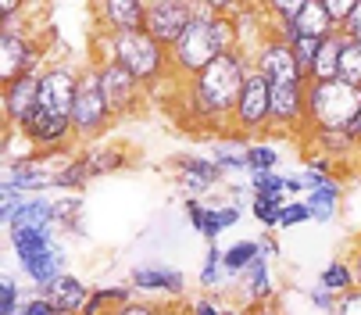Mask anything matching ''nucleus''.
<instances>
[{
  "label": "nucleus",
  "instance_id": "393cba45",
  "mask_svg": "<svg viewBox=\"0 0 361 315\" xmlns=\"http://www.w3.org/2000/svg\"><path fill=\"white\" fill-rule=\"evenodd\" d=\"M343 43H347V36H343L340 29L329 32V36L319 43L315 69H312V79H307V83H333V79H340V54H343Z\"/></svg>",
  "mask_w": 361,
  "mask_h": 315
},
{
  "label": "nucleus",
  "instance_id": "79ce46f5",
  "mask_svg": "<svg viewBox=\"0 0 361 315\" xmlns=\"http://www.w3.org/2000/svg\"><path fill=\"white\" fill-rule=\"evenodd\" d=\"M115 315H172V308H161L158 301H147V297H136L129 304H122Z\"/></svg>",
  "mask_w": 361,
  "mask_h": 315
},
{
  "label": "nucleus",
  "instance_id": "ea45409f",
  "mask_svg": "<svg viewBox=\"0 0 361 315\" xmlns=\"http://www.w3.org/2000/svg\"><path fill=\"white\" fill-rule=\"evenodd\" d=\"M186 315H229V304L219 294H197L186 304Z\"/></svg>",
  "mask_w": 361,
  "mask_h": 315
},
{
  "label": "nucleus",
  "instance_id": "c85d7f7f",
  "mask_svg": "<svg viewBox=\"0 0 361 315\" xmlns=\"http://www.w3.org/2000/svg\"><path fill=\"white\" fill-rule=\"evenodd\" d=\"M247 143L250 140H240V136H219V140H212L208 158L222 172H247Z\"/></svg>",
  "mask_w": 361,
  "mask_h": 315
},
{
  "label": "nucleus",
  "instance_id": "a211bd4d",
  "mask_svg": "<svg viewBox=\"0 0 361 315\" xmlns=\"http://www.w3.org/2000/svg\"><path fill=\"white\" fill-rule=\"evenodd\" d=\"M93 15H97L100 36H122V32L143 29L147 4L143 0H100V4H93Z\"/></svg>",
  "mask_w": 361,
  "mask_h": 315
},
{
  "label": "nucleus",
  "instance_id": "f3484780",
  "mask_svg": "<svg viewBox=\"0 0 361 315\" xmlns=\"http://www.w3.org/2000/svg\"><path fill=\"white\" fill-rule=\"evenodd\" d=\"M186 219L193 226V233H200L208 244H219V237L233 226H240L243 212L236 204H204V201H193L186 197Z\"/></svg>",
  "mask_w": 361,
  "mask_h": 315
},
{
  "label": "nucleus",
  "instance_id": "bb28decb",
  "mask_svg": "<svg viewBox=\"0 0 361 315\" xmlns=\"http://www.w3.org/2000/svg\"><path fill=\"white\" fill-rule=\"evenodd\" d=\"M222 251L219 244H208V251H204V261H200V290L204 294H219V290H233V276L226 273L222 266Z\"/></svg>",
  "mask_w": 361,
  "mask_h": 315
},
{
  "label": "nucleus",
  "instance_id": "a878e982",
  "mask_svg": "<svg viewBox=\"0 0 361 315\" xmlns=\"http://www.w3.org/2000/svg\"><path fill=\"white\" fill-rule=\"evenodd\" d=\"M129 301H136V290L129 283H104V287H93L90 304H86L82 315H115Z\"/></svg>",
  "mask_w": 361,
  "mask_h": 315
},
{
  "label": "nucleus",
  "instance_id": "f8f14e48",
  "mask_svg": "<svg viewBox=\"0 0 361 315\" xmlns=\"http://www.w3.org/2000/svg\"><path fill=\"white\" fill-rule=\"evenodd\" d=\"M307 83L272 86V133L269 136H304L307 140Z\"/></svg>",
  "mask_w": 361,
  "mask_h": 315
},
{
  "label": "nucleus",
  "instance_id": "72a5a7b5",
  "mask_svg": "<svg viewBox=\"0 0 361 315\" xmlns=\"http://www.w3.org/2000/svg\"><path fill=\"white\" fill-rule=\"evenodd\" d=\"M257 258H265L262 254V244L257 240H236V244H229L226 251H222V266H226V273L236 280V276H243Z\"/></svg>",
  "mask_w": 361,
  "mask_h": 315
},
{
  "label": "nucleus",
  "instance_id": "20e7f679",
  "mask_svg": "<svg viewBox=\"0 0 361 315\" xmlns=\"http://www.w3.org/2000/svg\"><path fill=\"white\" fill-rule=\"evenodd\" d=\"M361 112V90L340 79L307 83V129H350Z\"/></svg>",
  "mask_w": 361,
  "mask_h": 315
},
{
  "label": "nucleus",
  "instance_id": "5701e85b",
  "mask_svg": "<svg viewBox=\"0 0 361 315\" xmlns=\"http://www.w3.org/2000/svg\"><path fill=\"white\" fill-rule=\"evenodd\" d=\"M36 294H43L47 301H54L61 315H82V311H86V304H90V294H93V287H90L86 280H79V276L65 273V276H58L54 283L39 287Z\"/></svg>",
  "mask_w": 361,
  "mask_h": 315
},
{
  "label": "nucleus",
  "instance_id": "4be33fe9",
  "mask_svg": "<svg viewBox=\"0 0 361 315\" xmlns=\"http://www.w3.org/2000/svg\"><path fill=\"white\" fill-rule=\"evenodd\" d=\"M129 287L136 294H169V297H183L186 294V273L172 269V266H136L129 273Z\"/></svg>",
  "mask_w": 361,
  "mask_h": 315
},
{
  "label": "nucleus",
  "instance_id": "7ed1b4c3",
  "mask_svg": "<svg viewBox=\"0 0 361 315\" xmlns=\"http://www.w3.org/2000/svg\"><path fill=\"white\" fill-rule=\"evenodd\" d=\"M11 251L18 258V269L29 276L32 290L54 283L68 273V251L58 240V230H8Z\"/></svg>",
  "mask_w": 361,
  "mask_h": 315
},
{
  "label": "nucleus",
  "instance_id": "6e6552de",
  "mask_svg": "<svg viewBox=\"0 0 361 315\" xmlns=\"http://www.w3.org/2000/svg\"><path fill=\"white\" fill-rule=\"evenodd\" d=\"M272 133V83L262 72H250L243 93L236 100V112L229 122V136L240 140H262Z\"/></svg>",
  "mask_w": 361,
  "mask_h": 315
},
{
  "label": "nucleus",
  "instance_id": "f257e3e1",
  "mask_svg": "<svg viewBox=\"0 0 361 315\" xmlns=\"http://www.w3.org/2000/svg\"><path fill=\"white\" fill-rule=\"evenodd\" d=\"M254 72V58L250 50H233L222 54L219 61H212L200 76H193L190 83H183L176 90V112L186 126L204 129V133H222L229 136V122L236 112V100L243 93L247 76Z\"/></svg>",
  "mask_w": 361,
  "mask_h": 315
},
{
  "label": "nucleus",
  "instance_id": "0eeeda50",
  "mask_svg": "<svg viewBox=\"0 0 361 315\" xmlns=\"http://www.w3.org/2000/svg\"><path fill=\"white\" fill-rule=\"evenodd\" d=\"M219 58H222V47L215 36V18H193L186 25V32L179 36V43L169 50V61H172V72L179 83H190Z\"/></svg>",
  "mask_w": 361,
  "mask_h": 315
},
{
  "label": "nucleus",
  "instance_id": "de8ad7c7",
  "mask_svg": "<svg viewBox=\"0 0 361 315\" xmlns=\"http://www.w3.org/2000/svg\"><path fill=\"white\" fill-rule=\"evenodd\" d=\"M343 36H347V40H357V43H361V0H357V8H354L350 22L343 25Z\"/></svg>",
  "mask_w": 361,
  "mask_h": 315
},
{
  "label": "nucleus",
  "instance_id": "c03bdc74",
  "mask_svg": "<svg viewBox=\"0 0 361 315\" xmlns=\"http://www.w3.org/2000/svg\"><path fill=\"white\" fill-rule=\"evenodd\" d=\"M22 315H61V311H58V304H54V301H47L43 294H36V290H32V294H29V301H25V311H22Z\"/></svg>",
  "mask_w": 361,
  "mask_h": 315
},
{
  "label": "nucleus",
  "instance_id": "423d86ee",
  "mask_svg": "<svg viewBox=\"0 0 361 315\" xmlns=\"http://www.w3.org/2000/svg\"><path fill=\"white\" fill-rule=\"evenodd\" d=\"M129 165V150L122 143H90L82 150L72 154V162L65 165V172L54 179V190L61 194H82L93 179L111 176L118 169Z\"/></svg>",
  "mask_w": 361,
  "mask_h": 315
},
{
  "label": "nucleus",
  "instance_id": "9b49d317",
  "mask_svg": "<svg viewBox=\"0 0 361 315\" xmlns=\"http://www.w3.org/2000/svg\"><path fill=\"white\" fill-rule=\"evenodd\" d=\"M250 58H254V72H262L272 86H286V83H304L297 61H293V50L286 40H279L276 32H262V40H257L250 47Z\"/></svg>",
  "mask_w": 361,
  "mask_h": 315
},
{
  "label": "nucleus",
  "instance_id": "f704fd0d",
  "mask_svg": "<svg viewBox=\"0 0 361 315\" xmlns=\"http://www.w3.org/2000/svg\"><path fill=\"white\" fill-rule=\"evenodd\" d=\"M286 204V197L279 194H254L250 201V215L257 219V226H265V233H276V222H279V208Z\"/></svg>",
  "mask_w": 361,
  "mask_h": 315
},
{
  "label": "nucleus",
  "instance_id": "2f4dec72",
  "mask_svg": "<svg viewBox=\"0 0 361 315\" xmlns=\"http://www.w3.org/2000/svg\"><path fill=\"white\" fill-rule=\"evenodd\" d=\"M82 212H86V204L79 194H65L54 201V226L58 233H75V237H86L82 230Z\"/></svg>",
  "mask_w": 361,
  "mask_h": 315
},
{
  "label": "nucleus",
  "instance_id": "1a4fd4ad",
  "mask_svg": "<svg viewBox=\"0 0 361 315\" xmlns=\"http://www.w3.org/2000/svg\"><path fill=\"white\" fill-rule=\"evenodd\" d=\"M47 61V43H39L32 32H0V83H15L22 76L43 72Z\"/></svg>",
  "mask_w": 361,
  "mask_h": 315
},
{
  "label": "nucleus",
  "instance_id": "c9c22d12",
  "mask_svg": "<svg viewBox=\"0 0 361 315\" xmlns=\"http://www.w3.org/2000/svg\"><path fill=\"white\" fill-rule=\"evenodd\" d=\"M25 301H29V294L22 290V283L11 273L0 276V315H22Z\"/></svg>",
  "mask_w": 361,
  "mask_h": 315
},
{
  "label": "nucleus",
  "instance_id": "49530a36",
  "mask_svg": "<svg viewBox=\"0 0 361 315\" xmlns=\"http://www.w3.org/2000/svg\"><path fill=\"white\" fill-rule=\"evenodd\" d=\"M347 261H350L354 280H357V287H361V233L354 237V244H350V251H347Z\"/></svg>",
  "mask_w": 361,
  "mask_h": 315
},
{
  "label": "nucleus",
  "instance_id": "473e14b6",
  "mask_svg": "<svg viewBox=\"0 0 361 315\" xmlns=\"http://www.w3.org/2000/svg\"><path fill=\"white\" fill-rule=\"evenodd\" d=\"M319 287H322V290H329V294H336V297H343V294H350V290L357 287V280H354V269H350L347 254L333 258L329 266L319 273Z\"/></svg>",
  "mask_w": 361,
  "mask_h": 315
},
{
  "label": "nucleus",
  "instance_id": "f03ea898",
  "mask_svg": "<svg viewBox=\"0 0 361 315\" xmlns=\"http://www.w3.org/2000/svg\"><path fill=\"white\" fill-rule=\"evenodd\" d=\"M97 54H93V61H100V58H111V61H118L126 72H133L147 90L150 86H158V83H165L169 76L176 79V72H172V61H169V50L158 43V40H150L143 29L140 32H122V36H97Z\"/></svg>",
  "mask_w": 361,
  "mask_h": 315
},
{
  "label": "nucleus",
  "instance_id": "09e8293b",
  "mask_svg": "<svg viewBox=\"0 0 361 315\" xmlns=\"http://www.w3.org/2000/svg\"><path fill=\"white\" fill-rule=\"evenodd\" d=\"M257 244H262V254H265V258H279V240H276V233H262V237H257Z\"/></svg>",
  "mask_w": 361,
  "mask_h": 315
},
{
  "label": "nucleus",
  "instance_id": "2eb2a0df",
  "mask_svg": "<svg viewBox=\"0 0 361 315\" xmlns=\"http://www.w3.org/2000/svg\"><path fill=\"white\" fill-rule=\"evenodd\" d=\"M18 133L29 140V147H32L36 154H47V150H72V143H75L72 119L50 115V112H39V108L22 122Z\"/></svg>",
  "mask_w": 361,
  "mask_h": 315
},
{
  "label": "nucleus",
  "instance_id": "b1692460",
  "mask_svg": "<svg viewBox=\"0 0 361 315\" xmlns=\"http://www.w3.org/2000/svg\"><path fill=\"white\" fill-rule=\"evenodd\" d=\"M304 204H307V212H312V219L319 226L333 222L340 215V208H343V183L333 179V183H326V186H319L312 194H304Z\"/></svg>",
  "mask_w": 361,
  "mask_h": 315
},
{
  "label": "nucleus",
  "instance_id": "58836bf2",
  "mask_svg": "<svg viewBox=\"0 0 361 315\" xmlns=\"http://www.w3.org/2000/svg\"><path fill=\"white\" fill-rule=\"evenodd\" d=\"M304 222H312V212H307V204L304 201H286L279 208V222L276 230H293V226H304Z\"/></svg>",
  "mask_w": 361,
  "mask_h": 315
},
{
  "label": "nucleus",
  "instance_id": "a19ab883",
  "mask_svg": "<svg viewBox=\"0 0 361 315\" xmlns=\"http://www.w3.org/2000/svg\"><path fill=\"white\" fill-rule=\"evenodd\" d=\"M326 4V11H329V22L343 32V25L350 22V15H354V8H357V0H322Z\"/></svg>",
  "mask_w": 361,
  "mask_h": 315
},
{
  "label": "nucleus",
  "instance_id": "aec40b11",
  "mask_svg": "<svg viewBox=\"0 0 361 315\" xmlns=\"http://www.w3.org/2000/svg\"><path fill=\"white\" fill-rule=\"evenodd\" d=\"M39 76L43 72L22 76L0 90V100H4V129H22V122L39 108Z\"/></svg>",
  "mask_w": 361,
  "mask_h": 315
},
{
  "label": "nucleus",
  "instance_id": "6ab92c4d",
  "mask_svg": "<svg viewBox=\"0 0 361 315\" xmlns=\"http://www.w3.org/2000/svg\"><path fill=\"white\" fill-rule=\"evenodd\" d=\"M226 179V172L204 154H186V158H176V183L183 186L186 197L200 201L208 190H215L219 183Z\"/></svg>",
  "mask_w": 361,
  "mask_h": 315
},
{
  "label": "nucleus",
  "instance_id": "9d476101",
  "mask_svg": "<svg viewBox=\"0 0 361 315\" xmlns=\"http://www.w3.org/2000/svg\"><path fill=\"white\" fill-rule=\"evenodd\" d=\"M97 65V76H100V86H104V97H108V108L115 119H129V115H140L143 108V100H147V86L126 72L118 61L111 58H100L93 61Z\"/></svg>",
  "mask_w": 361,
  "mask_h": 315
},
{
  "label": "nucleus",
  "instance_id": "cd10ccee",
  "mask_svg": "<svg viewBox=\"0 0 361 315\" xmlns=\"http://www.w3.org/2000/svg\"><path fill=\"white\" fill-rule=\"evenodd\" d=\"M8 230H58L54 226V201L50 197H29L18 208V215Z\"/></svg>",
  "mask_w": 361,
  "mask_h": 315
},
{
  "label": "nucleus",
  "instance_id": "412c9836",
  "mask_svg": "<svg viewBox=\"0 0 361 315\" xmlns=\"http://www.w3.org/2000/svg\"><path fill=\"white\" fill-rule=\"evenodd\" d=\"M307 140H312L315 154L329 158V162L336 169H357L361 165V143L350 129H312L307 133Z\"/></svg>",
  "mask_w": 361,
  "mask_h": 315
},
{
  "label": "nucleus",
  "instance_id": "e433bc0d",
  "mask_svg": "<svg viewBox=\"0 0 361 315\" xmlns=\"http://www.w3.org/2000/svg\"><path fill=\"white\" fill-rule=\"evenodd\" d=\"M340 83L361 90V43H357V40H347V43H343V54H340Z\"/></svg>",
  "mask_w": 361,
  "mask_h": 315
},
{
  "label": "nucleus",
  "instance_id": "ddd939ff",
  "mask_svg": "<svg viewBox=\"0 0 361 315\" xmlns=\"http://www.w3.org/2000/svg\"><path fill=\"white\" fill-rule=\"evenodd\" d=\"M143 4H147L143 32L150 40H158L165 50H172L179 43V36L186 32V25L193 22L190 0H143Z\"/></svg>",
  "mask_w": 361,
  "mask_h": 315
},
{
  "label": "nucleus",
  "instance_id": "8fccbe9b",
  "mask_svg": "<svg viewBox=\"0 0 361 315\" xmlns=\"http://www.w3.org/2000/svg\"><path fill=\"white\" fill-rule=\"evenodd\" d=\"M247 315H283V311H279V304H262V308H254Z\"/></svg>",
  "mask_w": 361,
  "mask_h": 315
},
{
  "label": "nucleus",
  "instance_id": "5fc2aeb1",
  "mask_svg": "<svg viewBox=\"0 0 361 315\" xmlns=\"http://www.w3.org/2000/svg\"><path fill=\"white\" fill-rule=\"evenodd\" d=\"M172 311H176V308H172Z\"/></svg>",
  "mask_w": 361,
  "mask_h": 315
},
{
  "label": "nucleus",
  "instance_id": "7c9ffc66",
  "mask_svg": "<svg viewBox=\"0 0 361 315\" xmlns=\"http://www.w3.org/2000/svg\"><path fill=\"white\" fill-rule=\"evenodd\" d=\"M293 29H297V36H312V40H326L329 32H336L322 0H304V11H300Z\"/></svg>",
  "mask_w": 361,
  "mask_h": 315
},
{
  "label": "nucleus",
  "instance_id": "dca6fc26",
  "mask_svg": "<svg viewBox=\"0 0 361 315\" xmlns=\"http://www.w3.org/2000/svg\"><path fill=\"white\" fill-rule=\"evenodd\" d=\"M229 294H233V304L240 311H254L262 304H276V280H272V269H269V258H257L243 276H236Z\"/></svg>",
  "mask_w": 361,
  "mask_h": 315
},
{
  "label": "nucleus",
  "instance_id": "3c124183",
  "mask_svg": "<svg viewBox=\"0 0 361 315\" xmlns=\"http://www.w3.org/2000/svg\"><path fill=\"white\" fill-rule=\"evenodd\" d=\"M229 315H247V311H240L236 304H229Z\"/></svg>",
  "mask_w": 361,
  "mask_h": 315
},
{
  "label": "nucleus",
  "instance_id": "864d4df0",
  "mask_svg": "<svg viewBox=\"0 0 361 315\" xmlns=\"http://www.w3.org/2000/svg\"><path fill=\"white\" fill-rule=\"evenodd\" d=\"M354 136H357V143H361V129H357V133H354Z\"/></svg>",
  "mask_w": 361,
  "mask_h": 315
},
{
  "label": "nucleus",
  "instance_id": "4468645a",
  "mask_svg": "<svg viewBox=\"0 0 361 315\" xmlns=\"http://www.w3.org/2000/svg\"><path fill=\"white\" fill-rule=\"evenodd\" d=\"M75 90H79V69H72L65 61H50L39 76V112L72 119Z\"/></svg>",
  "mask_w": 361,
  "mask_h": 315
},
{
  "label": "nucleus",
  "instance_id": "603ef678",
  "mask_svg": "<svg viewBox=\"0 0 361 315\" xmlns=\"http://www.w3.org/2000/svg\"><path fill=\"white\" fill-rule=\"evenodd\" d=\"M172 315H186V308H176V311H172Z\"/></svg>",
  "mask_w": 361,
  "mask_h": 315
},
{
  "label": "nucleus",
  "instance_id": "4c0bfd02",
  "mask_svg": "<svg viewBox=\"0 0 361 315\" xmlns=\"http://www.w3.org/2000/svg\"><path fill=\"white\" fill-rule=\"evenodd\" d=\"M319 43H322V40H312V36H297V40L290 43V50H293V61H297V69H300L304 83L312 79V69H315V54H319Z\"/></svg>",
  "mask_w": 361,
  "mask_h": 315
},
{
  "label": "nucleus",
  "instance_id": "c756f323",
  "mask_svg": "<svg viewBox=\"0 0 361 315\" xmlns=\"http://www.w3.org/2000/svg\"><path fill=\"white\" fill-rule=\"evenodd\" d=\"M279 147L269 140H250L247 143V179H262L269 172H279Z\"/></svg>",
  "mask_w": 361,
  "mask_h": 315
},
{
  "label": "nucleus",
  "instance_id": "39448f33",
  "mask_svg": "<svg viewBox=\"0 0 361 315\" xmlns=\"http://www.w3.org/2000/svg\"><path fill=\"white\" fill-rule=\"evenodd\" d=\"M111 126H115V115L108 108V97H104V86H100L97 65L90 61L86 69H79V90H75V104H72V133H75V143L100 140Z\"/></svg>",
  "mask_w": 361,
  "mask_h": 315
},
{
  "label": "nucleus",
  "instance_id": "a18cd8bd",
  "mask_svg": "<svg viewBox=\"0 0 361 315\" xmlns=\"http://www.w3.org/2000/svg\"><path fill=\"white\" fill-rule=\"evenodd\" d=\"M336 315H361V287H354L350 294H343V297H340Z\"/></svg>",
  "mask_w": 361,
  "mask_h": 315
},
{
  "label": "nucleus",
  "instance_id": "37998d69",
  "mask_svg": "<svg viewBox=\"0 0 361 315\" xmlns=\"http://www.w3.org/2000/svg\"><path fill=\"white\" fill-rule=\"evenodd\" d=\"M307 301L315 304V311H329V315H336V304H340V297L336 294H329V290H322L319 283L307 290Z\"/></svg>",
  "mask_w": 361,
  "mask_h": 315
}]
</instances>
